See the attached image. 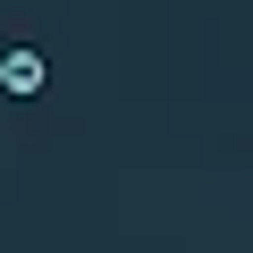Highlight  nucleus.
<instances>
[{"label": "nucleus", "mask_w": 253, "mask_h": 253, "mask_svg": "<svg viewBox=\"0 0 253 253\" xmlns=\"http://www.w3.org/2000/svg\"><path fill=\"white\" fill-rule=\"evenodd\" d=\"M51 84V59L42 51H0V93H9V101H34Z\"/></svg>", "instance_id": "nucleus-1"}]
</instances>
